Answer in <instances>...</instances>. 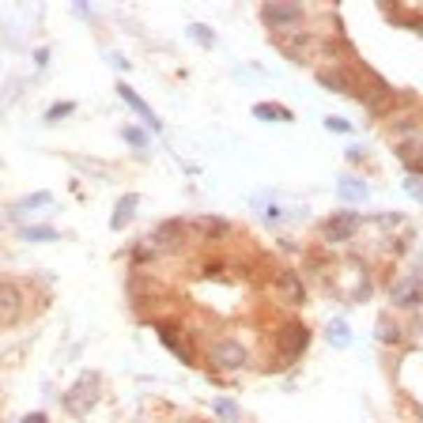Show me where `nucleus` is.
<instances>
[{"label": "nucleus", "mask_w": 423, "mask_h": 423, "mask_svg": "<svg viewBox=\"0 0 423 423\" xmlns=\"http://www.w3.org/2000/svg\"><path fill=\"white\" fill-rule=\"evenodd\" d=\"M366 83H371V87H363V91H359V102L366 106V114H371V117L389 114V106L397 102V95H393V87H389L385 80L371 76V72H366Z\"/></svg>", "instance_id": "obj_1"}, {"label": "nucleus", "mask_w": 423, "mask_h": 423, "mask_svg": "<svg viewBox=\"0 0 423 423\" xmlns=\"http://www.w3.org/2000/svg\"><path fill=\"white\" fill-rule=\"evenodd\" d=\"M378 340L382 344H397L401 340V325H393V317H378Z\"/></svg>", "instance_id": "obj_18"}, {"label": "nucleus", "mask_w": 423, "mask_h": 423, "mask_svg": "<svg viewBox=\"0 0 423 423\" xmlns=\"http://www.w3.org/2000/svg\"><path fill=\"white\" fill-rule=\"evenodd\" d=\"M69 114H72V102H57V106H53L45 117H50V121H57V117H69Z\"/></svg>", "instance_id": "obj_27"}, {"label": "nucleus", "mask_w": 423, "mask_h": 423, "mask_svg": "<svg viewBox=\"0 0 423 423\" xmlns=\"http://www.w3.org/2000/svg\"><path fill=\"white\" fill-rule=\"evenodd\" d=\"M189 34H193V38H196V42H201V45H212V34H208V27H201V23H193V27H189Z\"/></svg>", "instance_id": "obj_26"}, {"label": "nucleus", "mask_w": 423, "mask_h": 423, "mask_svg": "<svg viewBox=\"0 0 423 423\" xmlns=\"http://www.w3.org/2000/svg\"><path fill=\"white\" fill-rule=\"evenodd\" d=\"M45 204H53V196H50V193H34V196H27V201L15 204V215L27 212V208H45Z\"/></svg>", "instance_id": "obj_22"}, {"label": "nucleus", "mask_w": 423, "mask_h": 423, "mask_svg": "<svg viewBox=\"0 0 423 423\" xmlns=\"http://www.w3.org/2000/svg\"><path fill=\"white\" fill-rule=\"evenodd\" d=\"M136 193H129V196H121V201H117V212H114V220H110V227H114V231H121V227H125V223L129 220H133V208H136Z\"/></svg>", "instance_id": "obj_14"}, {"label": "nucleus", "mask_w": 423, "mask_h": 423, "mask_svg": "<svg viewBox=\"0 0 423 423\" xmlns=\"http://www.w3.org/2000/svg\"><path fill=\"white\" fill-rule=\"evenodd\" d=\"M193 227L201 231L204 238H212V234H223V231H227V223H223V220H212V215H204V220L193 223Z\"/></svg>", "instance_id": "obj_20"}, {"label": "nucleus", "mask_w": 423, "mask_h": 423, "mask_svg": "<svg viewBox=\"0 0 423 423\" xmlns=\"http://www.w3.org/2000/svg\"><path fill=\"white\" fill-rule=\"evenodd\" d=\"M329 340H333L336 347H347V340H352V336H347V325H344V322H336L333 329H329Z\"/></svg>", "instance_id": "obj_23"}, {"label": "nucleus", "mask_w": 423, "mask_h": 423, "mask_svg": "<svg viewBox=\"0 0 423 423\" xmlns=\"http://www.w3.org/2000/svg\"><path fill=\"white\" fill-rule=\"evenodd\" d=\"M355 231H359V215H355V212H336V215H329L325 227H322L325 242H347Z\"/></svg>", "instance_id": "obj_6"}, {"label": "nucleus", "mask_w": 423, "mask_h": 423, "mask_svg": "<svg viewBox=\"0 0 423 423\" xmlns=\"http://www.w3.org/2000/svg\"><path fill=\"white\" fill-rule=\"evenodd\" d=\"M215 416H223L227 423H234V420H238V408H234L231 401H215Z\"/></svg>", "instance_id": "obj_24"}, {"label": "nucleus", "mask_w": 423, "mask_h": 423, "mask_svg": "<svg viewBox=\"0 0 423 423\" xmlns=\"http://www.w3.org/2000/svg\"><path fill=\"white\" fill-rule=\"evenodd\" d=\"M280 284H284L287 303H303V284L295 280V272H284V276H280Z\"/></svg>", "instance_id": "obj_19"}, {"label": "nucleus", "mask_w": 423, "mask_h": 423, "mask_svg": "<svg viewBox=\"0 0 423 423\" xmlns=\"http://www.w3.org/2000/svg\"><path fill=\"white\" fill-rule=\"evenodd\" d=\"M276 344H280V355H284V359H299V355L310 347V329L299 325V322H287L276 333Z\"/></svg>", "instance_id": "obj_4"}, {"label": "nucleus", "mask_w": 423, "mask_h": 423, "mask_svg": "<svg viewBox=\"0 0 423 423\" xmlns=\"http://www.w3.org/2000/svg\"><path fill=\"white\" fill-rule=\"evenodd\" d=\"M261 20L272 27V34L291 31V27L303 20V8H299V4H265V8H261Z\"/></svg>", "instance_id": "obj_5"}, {"label": "nucleus", "mask_w": 423, "mask_h": 423, "mask_svg": "<svg viewBox=\"0 0 423 423\" xmlns=\"http://www.w3.org/2000/svg\"><path fill=\"white\" fill-rule=\"evenodd\" d=\"M23 238L27 242H57V231H53V227H27Z\"/></svg>", "instance_id": "obj_21"}, {"label": "nucleus", "mask_w": 423, "mask_h": 423, "mask_svg": "<svg viewBox=\"0 0 423 423\" xmlns=\"http://www.w3.org/2000/svg\"><path fill=\"white\" fill-rule=\"evenodd\" d=\"M253 117H268V121H291L287 106H272V102H257L253 106Z\"/></svg>", "instance_id": "obj_17"}, {"label": "nucleus", "mask_w": 423, "mask_h": 423, "mask_svg": "<svg viewBox=\"0 0 423 423\" xmlns=\"http://www.w3.org/2000/svg\"><path fill=\"white\" fill-rule=\"evenodd\" d=\"M325 129L329 133H352V125H347L344 117H325Z\"/></svg>", "instance_id": "obj_25"}, {"label": "nucleus", "mask_w": 423, "mask_h": 423, "mask_svg": "<svg viewBox=\"0 0 423 423\" xmlns=\"http://www.w3.org/2000/svg\"><path fill=\"white\" fill-rule=\"evenodd\" d=\"M23 423H45V416H42V412H34V416H27Z\"/></svg>", "instance_id": "obj_30"}, {"label": "nucleus", "mask_w": 423, "mask_h": 423, "mask_svg": "<svg viewBox=\"0 0 423 423\" xmlns=\"http://www.w3.org/2000/svg\"><path fill=\"white\" fill-rule=\"evenodd\" d=\"M95 397H99V378L95 374H83V378L64 393V408H69L72 416H87V408L95 404Z\"/></svg>", "instance_id": "obj_2"}, {"label": "nucleus", "mask_w": 423, "mask_h": 423, "mask_svg": "<svg viewBox=\"0 0 423 423\" xmlns=\"http://www.w3.org/2000/svg\"><path fill=\"white\" fill-rule=\"evenodd\" d=\"M408 193L416 196V201H423V185H420V178H408Z\"/></svg>", "instance_id": "obj_29"}, {"label": "nucleus", "mask_w": 423, "mask_h": 423, "mask_svg": "<svg viewBox=\"0 0 423 423\" xmlns=\"http://www.w3.org/2000/svg\"><path fill=\"white\" fill-rule=\"evenodd\" d=\"M401 163L412 174H423V144H401Z\"/></svg>", "instance_id": "obj_15"}, {"label": "nucleus", "mask_w": 423, "mask_h": 423, "mask_svg": "<svg viewBox=\"0 0 423 423\" xmlns=\"http://www.w3.org/2000/svg\"><path fill=\"white\" fill-rule=\"evenodd\" d=\"M336 193H340V201H366V182H359V178H344Z\"/></svg>", "instance_id": "obj_16"}, {"label": "nucleus", "mask_w": 423, "mask_h": 423, "mask_svg": "<svg viewBox=\"0 0 423 423\" xmlns=\"http://www.w3.org/2000/svg\"><path fill=\"white\" fill-rule=\"evenodd\" d=\"M117 95H121V102H129V106H133L136 114L144 117V125H148V129H155V133H159V117L152 114V110H148V102L140 99V95H136L133 87H125V83H117Z\"/></svg>", "instance_id": "obj_12"}, {"label": "nucleus", "mask_w": 423, "mask_h": 423, "mask_svg": "<svg viewBox=\"0 0 423 423\" xmlns=\"http://www.w3.org/2000/svg\"><path fill=\"white\" fill-rule=\"evenodd\" d=\"M174 333H178V329H171V325H159V340H163L166 347H171V352H174L182 363H193V347L185 344V340H178Z\"/></svg>", "instance_id": "obj_13"}, {"label": "nucleus", "mask_w": 423, "mask_h": 423, "mask_svg": "<svg viewBox=\"0 0 423 423\" xmlns=\"http://www.w3.org/2000/svg\"><path fill=\"white\" fill-rule=\"evenodd\" d=\"M393 303L416 310V306L423 303V284H420V276H404V280H397V284H393Z\"/></svg>", "instance_id": "obj_11"}, {"label": "nucleus", "mask_w": 423, "mask_h": 423, "mask_svg": "<svg viewBox=\"0 0 423 423\" xmlns=\"http://www.w3.org/2000/svg\"><path fill=\"white\" fill-rule=\"evenodd\" d=\"M23 314V295L15 284H0V325H12L20 322Z\"/></svg>", "instance_id": "obj_10"}, {"label": "nucleus", "mask_w": 423, "mask_h": 423, "mask_svg": "<svg viewBox=\"0 0 423 423\" xmlns=\"http://www.w3.org/2000/svg\"><path fill=\"white\" fill-rule=\"evenodd\" d=\"M182 242H185V220H166V223H159L155 234H152L155 250H178Z\"/></svg>", "instance_id": "obj_9"}, {"label": "nucleus", "mask_w": 423, "mask_h": 423, "mask_svg": "<svg viewBox=\"0 0 423 423\" xmlns=\"http://www.w3.org/2000/svg\"><path fill=\"white\" fill-rule=\"evenodd\" d=\"M212 363L223 366V371H238V366L250 363V352L242 344H234V340H220L212 347Z\"/></svg>", "instance_id": "obj_7"}, {"label": "nucleus", "mask_w": 423, "mask_h": 423, "mask_svg": "<svg viewBox=\"0 0 423 423\" xmlns=\"http://www.w3.org/2000/svg\"><path fill=\"white\" fill-rule=\"evenodd\" d=\"M317 83L329 91H340V95H355V91H359V80L347 69H333V64H329V69H317Z\"/></svg>", "instance_id": "obj_8"}, {"label": "nucleus", "mask_w": 423, "mask_h": 423, "mask_svg": "<svg viewBox=\"0 0 423 423\" xmlns=\"http://www.w3.org/2000/svg\"><path fill=\"white\" fill-rule=\"evenodd\" d=\"M272 42H276L295 64H306V61H310V50H314L310 34L299 31V27H291V31H276V34H272Z\"/></svg>", "instance_id": "obj_3"}, {"label": "nucleus", "mask_w": 423, "mask_h": 423, "mask_svg": "<svg viewBox=\"0 0 423 423\" xmlns=\"http://www.w3.org/2000/svg\"><path fill=\"white\" fill-rule=\"evenodd\" d=\"M125 140H129V144H136V148H148V136L140 133V129H125Z\"/></svg>", "instance_id": "obj_28"}]
</instances>
